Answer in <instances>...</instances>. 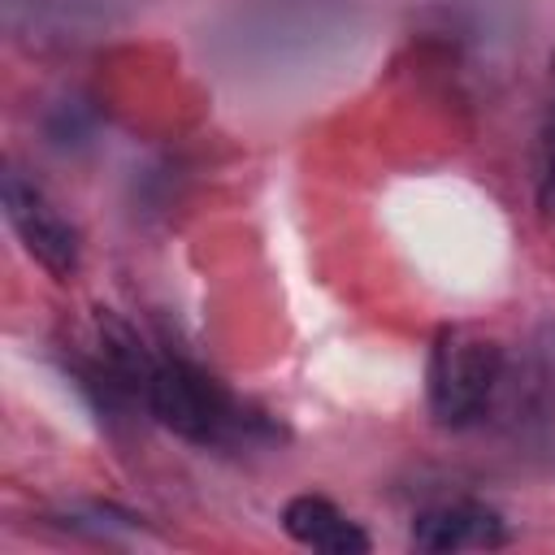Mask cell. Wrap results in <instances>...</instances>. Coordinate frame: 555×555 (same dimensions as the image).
I'll list each match as a JSON object with an SVG mask.
<instances>
[{
    "label": "cell",
    "mask_w": 555,
    "mask_h": 555,
    "mask_svg": "<svg viewBox=\"0 0 555 555\" xmlns=\"http://www.w3.org/2000/svg\"><path fill=\"white\" fill-rule=\"evenodd\" d=\"M143 408L173 429L186 442L199 447H225L260 429V416H251L212 373L182 356H156L143 390Z\"/></svg>",
    "instance_id": "cell-1"
},
{
    "label": "cell",
    "mask_w": 555,
    "mask_h": 555,
    "mask_svg": "<svg viewBox=\"0 0 555 555\" xmlns=\"http://www.w3.org/2000/svg\"><path fill=\"white\" fill-rule=\"evenodd\" d=\"M503 382V347L473 325H442L429 343L425 399L438 425L464 429L486 416Z\"/></svg>",
    "instance_id": "cell-2"
},
{
    "label": "cell",
    "mask_w": 555,
    "mask_h": 555,
    "mask_svg": "<svg viewBox=\"0 0 555 555\" xmlns=\"http://www.w3.org/2000/svg\"><path fill=\"white\" fill-rule=\"evenodd\" d=\"M0 199H4V217H9L13 234L30 251V260L43 264L56 282L74 278L78 273V230L61 217V208L43 195V186H35L17 169H9L0 182Z\"/></svg>",
    "instance_id": "cell-3"
},
{
    "label": "cell",
    "mask_w": 555,
    "mask_h": 555,
    "mask_svg": "<svg viewBox=\"0 0 555 555\" xmlns=\"http://www.w3.org/2000/svg\"><path fill=\"white\" fill-rule=\"evenodd\" d=\"M507 542L503 516L477 499H451L412 520V546L425 555H455V551H499Z\"/></svg>",
    "instance_id": "cell-4"
},
{
    "label": "cell",
    "mask_w": 555,
    "mask_h": 555,
    "mask_svg": "<svg viewBox=\"0 0 555 555\" xmlns=\"http://www.w3.org/2000/svg\"><path fill=\"white\" fill-rule=\"evenodd\" d=\"M282 529L299 546H312L325 555H364L369 551V533L321 494H295L282 507Z\"/></svg>",
    "instance_id": "cell-5"
},
{
    "label": "cell",
    "mask_w": 555,
    "mask_h": 555,
    "mask_svg": "<svg viewBox=\"0 0 555 555\" xmlns=\"http://www.w3.org/2000/svg\"><path fill=\"white\" fill-rule=\"evenodd\" d=\"M538 208L551 217L555 212V100L542 126V143H538Z\"/></svg>",
    "instance_id": "cell-6"
}]
</instances>
